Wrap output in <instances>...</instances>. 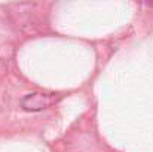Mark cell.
Segmentation results:
<instances>
[{
  "instance_id": "1",
  "label": "cell",
  "mask_w": 153,
  "mask_h": 152,
  "mask_svg": "<svg viewBox=\"0 0 153 152\" xmlns=\"http://www.w3.org/2000/svg\"><path fill=\"white\" fill-rule=\"evenodd\" d=\"M51 103H52L51 94L34 93V94H28L22 100V107L25 110H42V109H46Z\"/></svg>"
}]
</instances>
